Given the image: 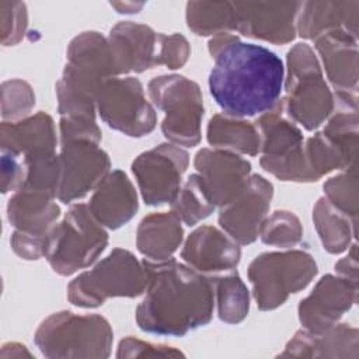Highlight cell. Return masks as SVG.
<instances>
[{
    "label": "cell",
    "mask_w": 359,
    "mask_h": 359,
    "mask_svg": "<svg viewBox=\"0 0 359 359\" xmlns=\"http://www.w3.org/2000/svg\"><path fill=\"white\" fill-rule=\"evenodd\" d=\"M208 49L215 60L209 91L223 114L257 116L276 105L283 90L285 66L275 52L243 42L231 32L215 35Z\"/></svg>",
    "instance_id": "obj_1"
},
{
    "label": "cell",
    "mask_w": 359,
    "mask_h": 359,
    "mask_svg": "<svg viewBox=\"0 0 359 359\" xmlns=\"http://www.w3.org/2000/svg\"><path fill=\"white\" fill-rule=\"evenodd\" d=\"M146 294L136 309V323L144 332L184 337L212 320L215 286L208 276L174 258L142 261Z\"/></svg>",
    "instance_id": "obj_2"
},
{
    "label": "cell",
    "mask_w": 359,
    "mask_h": 359,
    "mask_svg": "<svg viewBox=\"0 0 359 359\" xmlns=\"http://www.w3.org/2000/svg\"><path fill=\"white\" fill-rule=\"evenodd\" d=\"M67 63L56 83L60 118L95 119V101L101 86L119 76L108 38L95 31L74 36L66 50Z\"/></svg>",
    "instance_id": "obj_3"
},
{
    "label": "cell",
    "mask_w": 359,
    "mask_h": 359,
    "mask_svg": "<svg viewBox=\"0 0 359 359\" xmlns=\"http://www.w3.org/2000/svg\"><path fill=\"white\" fill-rule=\"evenodd\" d=\"M283 87L286 97L282 100L287 116L306 130L318 129L331 115L334 93L309 43H296L287 52Z\"/></svg>",
    "instance_id": "obj_4"
},
{
    "label": "cell",
    "mask_w": 359,
    "mask_h": 359,
    "mask_svg": "<svg viewBox=\"0 0 359 359\" xmlns=\"http://www.w3.org/2000/svg\"><path fill=\"white\" fill-rule=\"evenodd\" d=\"M114 332L100 314L57 311L46 317L34 334V342L46 358H94L111 355Z\"/></svg>",
    "instance_id": "obj_5"
},
{
    "label": "cell",
    "mask_w": 359,
    "mask_h": 359,
    "mask_svg": "<svg viewBox=\"0 0 359 359\" xmlns=\"http://www.w3.org/2000/svg\"><path fill=\"white\" fill-rule=\"evenodd\" d=\"M108 244V233L84 203L69 208L60 222L49 230L43 257L50 268L69 276L94 264Z\"/></svg>",
    "instance_id": "obj_6"
},
{
    "label": "cell",
    "mask_w": 359,
    "mask_h": 359,
    "mask_svg": "<svg viewBox=\"0 0 359 359\" xmlns=\"http://www.w3.org/2000/svg\"><path fill=\"white\" fill-rule=\"evenodd\" d=\"M146 290L143 264L128 250L114 248L97 265L76 276L67 286L72 304L98 307L109 297H137Z\"/></svg>",
    "instance_id": "obj_7"
},
{
    "label": "cell",
    "mask_w": 359,
    "mask_h": 359,
    "mask_svg": "<svg viewBox=\"0 0 359 359\" xmlns=\"http://www.w3.org/2000/svg\"><path fill=\"white\" fill-rule=\"evenodd\" d=\"M261 136V167L282 181L314 182L318 178L307 164L304 137L285 111L283 100L255 122Z\"/></svg>",
    "instance_id": "obj_8"
},
{
    "label": "cell",
    "mask_w": 359,
    "mask_h": 359,
    "mask_svg": "<svg viewBox=\"0 0 359 359\" xmlns=\"http://www.w3.org/2000/svg\"><path fill=\"white\" fill-rule=\"evenodd\" d=\"M316 275L314 258L302 250L262 252L247 269L254 300L262 311L282 306L290 294L307 287Z\"/></svg>",
    "instance_id": "obj_9"
},
{
    "label": "cell",
    "mask_w": 359,
    "mask_h": 359,
    "mask_svg": "<svg viewBox=\"0 0 359 359\" xmlns=\"http://www.w3.org/2000/svg\"><path fill=\"white\" fill-rule=\"evenodd\" d=\"M147 94L164 112L161 132L171 143L194 147L201 142L205 108L198 83L181 74L158 76L149 81Z\"/></svg>",
    "instance_id": "obj_10"
},
{
    "label": "cell",
    "mask_w": 359,
    "mask_h": 359,
    "mask_svg": "<svg viewBox=\"0 0 359 359\" xmlns=\"http://www.w3.org/2000/svg\"><path fill=\"white\" fill-rule=\"evenodd\" d=\"M95 105L101 119L126 136L142 137L156 128V109L146 100L143 84L136 77L116 76L107 80L97 94Z\"/></svg>",
    "instance_id": "obj_11"
},
{
    "label": "cell",
    "mask_w": 359,
    "mask_h": 359,
    "mask_svg": "<svg viewBox=\"0 0 359 359\" xmlns=\"http://www.w3.org/2000/svg\"><path fill=\"white\" fill-rule=\"evenodd\" d=\"M188 163V153L174 143H161L140 153L132 163V172L144 203L158 206L171 202L182 185Z\"/></svg>",
    "instance_id": "obj_12"
},
{
    "label": "cell",
    "mask_w": 359,
    "mask_h": 359,
    "mask_svg": "<svg viewBox=\"0 0 359 359\" xmlns=\"http://www.w3.org/2000/svg\"><path fill=\"white\" fill-rule=\"evenodd\" d=\"M60 182L57 199L72 203L95 189L109 174L111 160L100 143L77 139L60 143Z\"/></svg>",
    "instance_id": "obj_13"
},
{
    "label": "cell",
    "mask_w": 359,
    "mask_h": 359,
    "mask_svg": "<svg viewBox=\"0 0 359 359\" xmlns=\"http://www.w3.org/2000/svg\"><path fill=\"white\" fill-rule=\"evenodd\" d=\"M302 1H236L234 31L275 45L296 36V18Z\"/></svg>",
    "instance_id": "obj_14"
},
{
    "label": "cell",
    "mask_w": 359,
    "mask_h": 359,
    "mask_svg": "<svg viewBox=\"0 0 359 359\" xmlns=\"http://www.w3.org/2000/svg\"><path fill=\"white\" fill-rule=\"evenodd\" d=\"M194 167L210 202L219 208L233 202L251 177V163L223 149H201L195 154Z\"/></svg>",
    "instance_id": "obj_15"
},
{
    "label": "cell",
    "mask_w": 359,
    "mask_h": 359,
    "mask_svg": "<svg viewBox=\"0 0 359 359\" xmlns=\"http://www.w3.org/2000/svg\"><path fill=\"white\" fill-rule=\"evenodd\" d=\"M272 195V184L262 175L252 174L241 194L220 208L217 217L220 229L240 245L254 243L266 219Z\"/></svg>",
    "instance_id": "obj_16"
},
{
    "label": "cell",
    "mask_w": 359,
    "mask_h": 359,
    "mask_svg": "<svg viewBox=\"0 0 359 359\" xmlns=\"http://www.w3.org/2000/svg\"><path fill=\"white\" fill-rule=\"evenodd\" d=\"M358 300V283L339 275H324L297 307L304 330L321 332L339 323Z\"/></svg>",
    "instance_id": "obj_17"
},
{
    "label": "cell",
    "mask_w": 359,
    "mask_h": 359,
    "mask_svg": "<svg viewBox=\"0 0 359 359\" xmlns=\"http://www.w3.org/2000/svg\"><path fill=\"white\" fill-rule=\"evenodd\" d=\"M165 34L156 32L144 24L119 21L108 35L119 74L142 73L163 66V48Z\"/></svg>",
    "instance_id": "obj_18"
},
{
    "label": "cell",
    "mask_w": 359,
    "mask_h": 359,
    "mask_svg": "<svg viewBox=\"0 0 359 359\" xmlns=\"http://www.w3.org/2000/svg\"><path fill=\"white\" fill-rule=\"evenodd\" d=\"M181 258L202 273H219L234 269L241 258L240 244L215 226H201L185 240Z\"/></svg>",
    "instance_id": "obj_19"
},
{
    "label": "cell",
    "mask_w": 359,
    "mask_h": 359,
    "mask_svg": "<svg viewBox=\"0 0 359 359\" xmlns=\"http://www.w3.org/2000/svg\"><path fill=\"white\" fill-rule=\"evenodd\" d=\"M0 146L24 157L25 164L56 154V130L50 115L39 111L24 119L3 121Z\"/></svg>",
    "instance_id": "obj_20"
},
{
    "label": "cell",
    "mask_w": 359,
    "mask_h": 359,
    "mask_svg": "<svg viewBox=\"0 0 359 359\" xmlns=\"http://www.w3.org/2000/svg\"><path fill=\"white\" fill-rule=\"evenodd\" d=\"M280 358H352L359 356V331L345 323H337L321 332L304 328L287 341Z\"/></svg>",
    "instance_id": "obj_21"
},
{
    "label": "cell",
    "mask_w": 359,
    "mask_h": 359,
    "mask_svg": "<svg viewBox=\"0 0 359 359\" xmlns=\"http://www.w3.org/2000/svg\"><path fill=\"white\" fill-rule=\"evenodd\" d=\"M87 206L100 224L115 230L136 215L139 202L128 175L121 170H114L94 189Z\"/></svg>",
    "instance_id": "obj_22"
},
{
    "label": "cell",
    "mask_w": 359,
    "mask_h": 359,
    "mask_svg": "<svg viewBox=\"0 0 359 359\" xmlns=\"http://www.w3.org/2000/svg\"><path fill=\"white\" fill-rule=\"evenodd\" d=\"M314 46L334 90L356 93L358 38L344 29H335L317 38Z\"/></svg>",
    "instance_id": "obj_23"
},
{
    "label": "cell",
    "mask_w": 359,
    "mask_h": 359,
    "mask_svg": "<svg viewBox=\"0 0 359 359\" xmlns=\"http://www.w3.org/2000/svg\"><path fill=\"white\" fill-rule=\"evenodd\" d=\"M359 1H303L297 14L296 32L303 39L316 41L321 35L344 29L358 38Z\"/></svg>",
    "instance_id": "obj_24"
},
{
    "label": "cell",
    "mask_w": 359,
    "mask_h": 359,
    "mask_svg": "<svg viewBox=\"0 0 359 359\" xmlns=\"http://www.w3.org/2000/svg\"><path fill=\"white\" fill-rule=\"evenodd\" d=\"M55 194L31 188H20L7 203V219L15 230L46 237L60 217Z\"/></svg>",
    "instance_id": "obj_25"
},
{
    "label": "cell",
    "mask_w": 359,
    "mask_h": 359,
    "mask_svg": "<svg viewBox=\"0 0 359 359\" xmlns=\"http://www.w3.org/2000/svg\"><path fill=\"white\" fill-rule=\"evenodd\" d=\"M184 240L181 220L172 212H157L144 216L136 230L137 251L150 261L172 258Z\"/></svg>",
    "instance_id": "obj_26"
},
{
    "label": "cell",
    "mask_w": 359,
    "mask_h": 359,
    "mask_svg": "<svg viewBox=\"0 0 359 359\" xmlns=\"http://www.w3.org/2000/svg\"><path fill=\"white\" fill-rule=\"evenodd\" d=\"M206 139L215 149L237 154L257 156L261 150V136L255 123L226 114H216L209 119Z\"/></svg>",
    "instance_id": "obj_27"
},
{
    "label": "cell",
    "mask_w": 359,
    "mask_h": 359,
    "mask_svg": "<svg viewBox=\"0 0 359 359\" xmlns=\"http://www.w3.org/2000/svg\"><path fill=\"white\" fill-rule=\"evenodd\" d=\"M313 222L324 250L330 254L346 251L352 238L356 237V223L325 196L317 199L313 208Z\"/></svg>",
    "instance_id": "obj_28"
},
{
    "label": "cell",
    "mask_w": 359,
    "mask_h": 359,
    "mask_svg": "<svg viewBox=\"0 0 359 359\" xmlns=\"http://www.w3.org/2000/svg\"><path fill=\"white\" fill-rule=\"evenodd\" d=\"M217 303V316L226 324L241 323L250 311V293L238 272L212 276Z\"/></svg>",
    "instance_id": "obj_29"
},
{
    "label": "cell",
    "mask_w": 359,
    "mask_h": 359,
    "mask_svg": "<svg viewBox=\"0 0 359 359\" xmlns=\"http://www.w3.org/2000/svg\"><path fill=\"white\" fill-rule=\"evenodd\" d=\"M185 20L188 28L199 36H215L234 31V8L231 1H189Z\"/></svg>",
    "instance_id": "obj_30"
},
{
    "label": "cell",
    "mask_w": 359,
    "mask_h": 359,
    "mask_svg": "<svg viewBox=\"0 0 359 359\" xmlns=\"http://www.w3.org/2000/svg\"><path fill=\"white\" fill-rule=\"evenodd\" d=\"M170 205L171 212L187 226H195L201 220L210 216L216 208L210 202L196 172L191 174L181 185Z\"/></svg>",
    "instance_id": "obj_31"
},
{
    "label": "cell",
    "mask_w": 359,
    "mask_h": 359,
    "mask_svg": "<svg viewBox=\"0 0 359 359\" xmlns=\"http://www.w3.org/2000/svg\"><path fill=\"white\" fill-rule=\"evenodd\" d=\"M324 196L341 212L358 223L359 184L356 164L324 182Z\"/></svg>",
    "instance_id": "obj_32"
},
{
    "label": "cell",
    "mask_w": 359,
    "mask_h": 359,
    "mask_svg": "<svg viewBox=\"0 0 359 359\" xmlns=\"http://www.w3.org/2000/svg\"><path fill=\"white\" fill-rule=\"evenodd\" d=\"M303 226L299 217L290 210H275L264 220L259 238L266 245L290 248L302 241Z\"/></svg>",
    "instance_id": "obj_33"
},
{
    "label": "cell",
    "mask_w": 359,
    "mask_h": 359,
    "mask_svg": "<svg viewBox=\"0 0 359 359\" xmlns=\"http://www.w3.org/2000/svg\"><path fill=\"white\" fill-rule=\"evenodd\" d=\"M304 153L310 170L318 180L334 170H346L353 165L346 161L344 154L321 132L307 139Z\"/></svg>",
    "instance_id": "obj_34"
},
{
    "label": "cell",
    "mask_w": 359,
    "mask_h": 359,
    "mask_svg": "<svg viewBox=\"0 0 359 359\" xmlns=\"http://www.w3.org/2000/svg\"><path fill=\"white\" fill-rule=\"evenodd\" d=\"M35 105L32 87L21 80L11 79L1 84V118L3 121H20L28 116Z\"/></svg>",
    "instance_id": "obj_35"
},
{
    "label": "cell",
    "mask_w": 359,
    "mask_h": 359,
    "mask_svg": "<svg viewBox=\"0 0 359 359\" xmlns=\"http://www.w3.org/2000/svg\"><path fill=\"white\" fill-rule=\"evenodd\" d=\"M1 15V43L15 45L25 34L28 25L27 7L21 1H0Z\"/></svg>",
    "instance_id": "obj_36"
},
{
    "label": "cell",
    "mask_w": 359,
    "mask_h": 359,
    "mask_svg": "<svg viewBox=\"0 0 359 359\" xmlns=\"http://www.w3.org/2000/svg\"><path fill=\"white\" fill-rule=\"evenodd\" d=\"M178 358L184 353L168 345H157L133 337H125L118 344L116 358Z\"/></svg>",
    "instance_id": "obj_37"
},
{
    "label": "cell",
    "mask_w": 359,
    "mask_h": 359,
    "mask_svg": "<svg viewBox=\"0 0 359 359\" xmlns=\"http://www.w3.org/2000/svg\"><path fill=\"white\" fill-rule=\"evenodd\" d=\"M1 149V192L7 194L10 191H18L27 177V164L22 156L18 153Z\"/></svg>",
    "instance_id": "obj_38"
},
{
    "label": "cell",
    "mask_w": 359,
    "mask_h": 359,
    "mask_svg": "<svg viewBox=\"0 0 359 359\" xmlns=\"http://www.w3.org/2000/svg\"><path fill=\"white\" fill-rule=\"evenodd\" d=\"M59 133L60 143L77 139H87L97 143L101 142V129L95 119L90 118H60Z\"/></svg>",
    "instance_id": "obj_39"
},
{
    "label": "cell",
    "mask_w": 359,
    "mask_h": 359,
    "mask_svg": "<svg viewBox=\"0 0 359 359\" xmlns=\"http://www.w3.org/2000/svg\"><path fill=\"white\" fill-rule=\"evenodd\" d=\"M191 53L189 42L181 34H171L164 36L163 48V66H167L171 70L182 67Z\"/></svg>",
    "instance_id": "obj_40"
},
{
    "label": "cell",
    "mask_w": 359,
    "mask_h": 359,
    "mask_svg": "<svg viewBox=\"0 0 359 359\" xmlns=\"http://www.w3.org/2000/svg\"><path fill=\"white\" fill-rule=\"evenodd\" d=\"M46 237L34 236L29 233H24L20 230H15L10 238V244L13 251L28 261L38 259L43 257V247H45Z\"/></svg>",
    "instance_id": "obj_41"
},
{
    "label": "cell",
    "mask_w": 359,
    "mask_h": 359,
    "mask_svg": "<svg viewBox=\"0 0 359 359\" xmlns=\"http://www.w3.org/2000/svg\"><path fill=\"white\" fill-rule=\"evenodd\" d=\"M356 247H358L356 243H352L349 245L348 255L335 264V272L339 276L346 278L355 283H358V250H356Z\"/></svg>",
    "instance_id": "obj_42"
},
{
    "label": "cell",
    "mask_w": 359,
    "mask_h": 359,
    "mask_svg": "<svg viewBox=\"0 0 359 359\" xmlns=\"http://www.w3.org/2000/svg\"><path fill=\"white\" fill-rule=\"evenodd\" d=\"M111 6L115 7V8L118 10V13L130 14L132 11L129 10V7H130V8H135V10H140L142 6H143V3H139V4H135V3H129V4H126V3H111Z\"/></svg>",
    "instance_id": "obj_43"
}]
</instances>
